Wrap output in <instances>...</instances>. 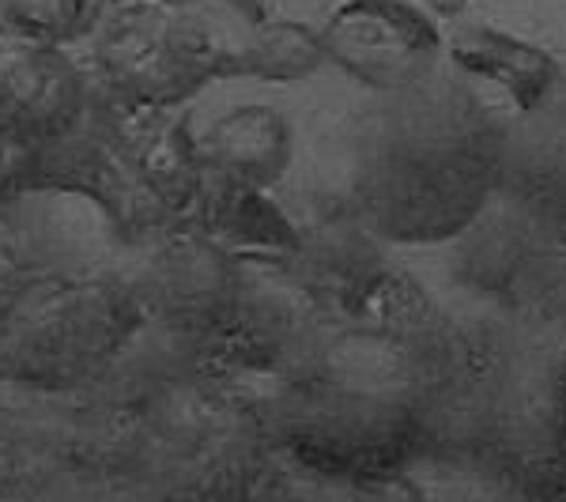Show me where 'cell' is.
Returning <instances> with one entry per match:
<instances>
[{
    "label": "cell",
    "mask_w": 566,
    "mask_h": 502,
    "mask_svg": "<svg viewBox=\"0 0 566 502\" xmlns=\"http://www.w3.org/2000/svg\"><path fill=\"white\" fill-rule=\"evenodd\" d=\"M140 322L133 287L114 280L91 272L23 280L0 322V374L39 389L80 386L129 348Z\"/></svg>",
    "instance_id": "obj_1"
},
{
    "label": "cell",
    "mask_w": 566,
    "mask_h": 502,
    "mask_svg": "<svg viewBox=\"0 0 566 502\" xmlns=\"http://www.w3.org/2000/svg\"><path fill=\"white\" fill-rule=\"evenodd\" d=\"M95 69L122 106L175 109L212 76H231V45L205 12L129 0L98 31Z\"/></svg>",
    "instance_id": "obj_2"
},
{
    "label": "cell",
    "mask_w": 566,
    "mask_h": 502,
    "mask_svg": "<svg viewBox=\"0 0 566 502\" xmlns=\"http://www.w3.org/2000/svg\"><path fill=\"white\" fill-rule=\"evenodd\" d=\"M245 280L239 264L208 234L170 239L140 269L133 295L144 317H155L170 333L189 341H212L231 325Z\"/></svg>",
    "instance_id": "obj_3"
},
{
    "label": "cell",
    "mask_w": 566,
    "mask_h": 502,
    "mask_svg": "<svg viewBox=\"0 0 566 502\" xmlns=\"http://www.w3.org/2000/svg\"><path fill=\"white\" fill-rule=\"evenodd\" d=\"M91 109L87 80L53 42H0V136L39 151L76 129Z\"/></svg>",
    "instance_id": "obj_4"
},
{
    "label": "cell",
    "mask_w": 566,
    "mask_h": 502,
    "mask_svg": "<svg viewBox=\"0 0 566 502\" xmlns=\"http://www.w3.org/2000/svg\"><path fill=\"white\" fill-rule=\"evenodd\" d=\"M325 57L370 87H405L434 61L438 27L405 0H348L322 34Z\"/></svg>",
    "instance_id": "obj_5"
},
{
    "label": "cell",
    "mask_w": 566,
    "mask_h": 502,
    "mask_svg": "<svg viewBox=\"0 0 566 502\" xmlns=\"http://www.w3.org/2000/svg\"><path fill=\"white\" fill-rule=\"evenodd\" d=\"M200 140L205 175L264 189L291 163V129L269 106H239L223 114Z\"/></svg>",
    "instance_id": "obj_6"
},
{
    "label": "cell",
    "mask_w": 566,
    "mask_h": 502,
    "mask_svg": "<svg viewBox=\"0 0 566 502\" xmlns=\"http://www.w3.org/2000/svg\"><path fill=\"white\" fill-rule=\"evenodd\" d=\"M453 57L483 80H495L522 109H533L555 80V57L541 45L502 34L495 27H461L453 34Z\"/></svg>",
    "instance_id": "obj_7"
},
{
    "label": "cell",
    "mask_w": 566,
    "mask_h": 502,
    "mask_svg": "<svg viewBox=\"0 0 566 502\" xmlns=\"http://www.w3.org/2000/svg\"><path fill=\"white\" fill-rule=\"evenodd\" d=\"M197 200H205V234L219 245H234V250H291L298 242L280 208L272 200H264V189L212 178V186L200 181Z\"/></svg>",
    "instance_id": "obj_8"
},
{
    "label": "cell",
    "mask_w": 566,
    "mask_h": 502,
    "mask_svg": "<svg viewBox=\"0 0 566 502\" xmlns=\"http://www.w3.org/2000/svg\"><path fill=\"white\" fill-rule=\"evenodd\" d=\"M325 61V42L317 31H310L303 23L272 20V23H253L250 34L242 42L239 72L258 80H272V84H291L303 80L310 72H317Z\"/></svg>",
    "instance_id": "obj_9"
},
{
    "label": "cell",
    "mask_w": 566,
    "mask_h": 502,
    "mask_svg": "<svg viewBox=\"0 0 566 502\" xmlns=\"http://www.w3.org/2000/svg\"><path fill=\"white\" fill-rule=\"evenodd\" d=\"M91 0H0V20L20 39L34 42H69L84 31Z\"/></svg>",
    "instance_id": "obj_10"
},
{
    "label": "cell",
    "mask_w": 566,
    "mask_h": 502,
    "mask_svg": "<svg viewBox=\"0 0 566 502\" xmlns=\"http://www.w3.org/2000/svg\"><path fill=\"white\" fill-rule=\"evenodd\" d=\"M31 163H34L31 148H20V144L0 136V205L27 194V186H31Z\"/></svg>",
    "instance_id": "obj_11"
},
{
    "label": "cell",
    "mask_w": 566,
    "mask_h": 502,
    "mask_svg": "<svg viewBox=\"0 0 566 502\" xmlns=\"http://www.w3.org/2000/svg\"><path fill=\"white\" fill-rule=\"evenodd\" d=\"M23 258H20V245H15L12 231L0 227V322H4L8 306H12L15 291L23 287Z\"/></svg>",
    "instance_id": "obj_12"
},
{
    "label": "cell",
    "mask_w": 566,
    "mask_h": 502,
    "mask_svg": "<svg viewBox=\"0 0 566 502\" xmlns=\"http://www.w3.org/2000/svg\"><path fill=\"white\" fill-rule=\"evenodd\" d=\"M438 8H442V12H461L464 4H469V0H434Z\"/></svg>",
    "instance_id": "obj_13"
}]
</instances>
